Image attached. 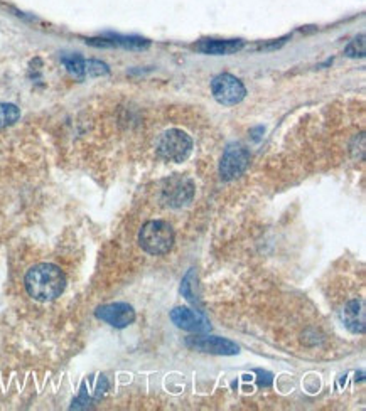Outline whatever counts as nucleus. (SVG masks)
Wrapping results in <instances>:
<instances>
[{
    "instance_id": "obj_4",
    "label": "nucleus",
    "mask_w": 366,
    "mask_h": 411,
    "mask_svg": "<svg viewBox=\"0 0 366 411\" xmlns=\"http://www.w3.org/2000/svg\"><path fill=\"white\" fill-rule=\"evenodd\" d=\"M211 92H213L215 100L225 106L238 105L247 94V89L242 81L228 73L218 75L211 81Z\"/></svg>"
},
{
    "instance_id": "obj_18",
    "label": "nucleus",
    "mask_w": 366,
    "mask_h": 411,
    "mask_svg": "<svg viewBox=\"0 0 366 411\" xmlns=\"http://www.w3.org/2000/svg\"><path fill=\"white\" fill-rule=\"evenodd\" d=\"M257 374H259V385L260 386H270L272 385V374L270 373H267V371H262V369H259V371H257Z\"/></svg>"
},
{
    "instance_id": "obj_10",
    "label": "nucleus",
    "mask_w": 366,
    "mask_h": 411,
    "mask_svg": "<svg viewBox=\"0 0 366 411\" xmlns=\"http://www.w3.org/2000/svg\"><path fill=\"white\" fill-rule=\"evenodd\" d=\"M243 48V40L240 39H205L198 44L196 49L203 54H211V56H228V54L238 53Z\"/></svg>"
},
{
    "instance_id": "obj_15",
    "label": "nucleus",
    "mask_w": 366,
    "mask_h": 411,
    "mask_svg": "<svg viewBox=\"0 0 366 411\" xmlns=\"http://www.w3.org/2000/svg\"><path fill=\"white\" fill-rule=\"evenodd\" d=\"M21 119V110L12 103H0V128L14 125Z\"/></svg>"
},
{
    "instance_id": "obj_13",
    "label": "nucleus",
    "mask_w": 366,
    "mask_h": 411,
    "mask_svg": "<svg viewBox=\"0 0 366 411\" xmlns=\"http://www.w3.org/2000/svg\"><path fill=\"white\" fill-rule=\"evenodd\" d=\"M196 283H198V275L196 270L191 268L186 273V277L183 280V285H181V292L191 304H200V297L196 293Z\"/></svg>"
},
{
    "instance_id": "obj_14",
    "label": "nucleus",
    "mask_w": 366,
    "mask_h": 411,
    "mask_svg": "<svg viewBox=\"0 0 366 411\" xmlns=\"http://www.w3.org/2000/svg\"><path fill=\"white\" fill-rule=\"evenodd\" d=\"M63 65L68 70V73L73 75L75 78L83 80L87 76V70H85V60L78 54H71V56H63L61 57Z\"/></svg>"
},
{
    "instance_id": "obj_3",
    "label": "nucleus",
    "mask_w": 366,
    "mask_h": 411,
    "mask_svg": "<svg viewBox=\"0 0 366 411\" xmlns=\"http://www.w3.org/2000/svg\"><path fill=\"white\" fill-rule=\"evenodd\" d=\"M193 152V140L186 132L179 128H171L157 140V153L164 160L184 162Z\"/></svg>"
},
{
    "instance_id": "obj_1",
    "label": "nucleus",
    "mask_w": 366,
    "mask_h": 411,
    "mask_svg": "<svg viewBox=\"0 0 366 411\" xmlns=\"http://www.w3.org/2000/svg\"><path fill=\"white\" fill-rule=\"evenodd\" d=\"M26 290L34 300L49 302L58 299L66 287L65 273L53 263H39L26 273Z\"/></svg>"
},
{
    "instance_id": "obj_7",
    "label": "nucleus",
    "mask_w": 366,
    "mask_h": 411,
    "mask_svg": "<svg viewBox=\"0 0 366 411\" xmlns=\"http://www.w3.org/2000/svg\"><path fill=\"white\" fill-rule=\"evenodd\" d=\"M194 196V184L191 179L183 177H173L167 180L164 191H162V201L171 207H181L186 206Z\"/></svg>"
},
{
    "instance_id": "obj_12",
    "label": "nucleus",
    "mask_w": 366,
    "mask_h": 411,
    "mask_svg": "<svg viewBox=\"0 0 366 411\" xmlns=\"http://www.w3.org/2000/svg\"><path fill=\"white\" fill-rule=\"evenodd\" d=\"M108 43L110 46H120L125 49H137V51H142V49H147L151 46V40L137 38V35H119V34H108L107 35Z\"/></svg>"
},
{
    "instance_id": "obj_11",
    "label": "nucleus",
    "mask_w": 366,
    "mask_h": 411,
    "mask_svg": "<svg viewBox=\"0 0 366 411\" xmlns=\"http://www.w3.org/2000/svg\"><path fill=\"white\" fill-rule=\"evenodd\" d=\"M343 322L351 332L363 334L365 332V304L363 302L353 300L350 302L343 310Z\"/></svg>"
},
{
    "instance_id": "obj_16",
    "label": "nucleus",
    "mask_w": 366,
    "mask_h": 411,
    "mask_svg": "<svg viewBox=\"0 0 366 411\" xmlns=\"http://www.w3.org/2000/svg\"><path fill=\"white\" fill-rule=\"evenodd\" d=\"M85 70H87L88 76H103V75L110 73V70H108V66L105 65V62L97 61V60L85 61Z\"/></svg>"
},
{
    "instance_id": "obj_17",
    "label": "nucleus",
    "mask_w": 366,
    "mask_h": 411,
    "mask_svg": "<svg viewBox=\"0 0 366 411\" xmlns=\"http://www.w3.org/2000/svg\"><path fill=\"white\" fill-rule=\"evenodd\" d=\"M346 54L350 57H363L365 56V35L361 34L360 38L351 40L350 46L346 48Z\"/></svg>"
},
{
    "instance_id": "obj_6",
    "label": "nucleus",
    "mask_w": 366,
    "mask_h": 411,
    "mask_svg": "<svg viewBox=\"0 0 366 411\" xmlns=\"http://www.w3.org/2000/svg\"><path fill=\"white\" fill-rule=\"evenodd\" d=\"M186 346L194 351L206 352L216 356H235L240 352V347L233 341L216 336H193L186 339Z\"/></svg>"
},
{
    "instance_id": "obj_5",
    "label": "nucleus",
    "mask_w": 366,
    "mask_h": 411,
    "mask_svg": "<svg viewBox=\"0 0 366 411\" xmlns=\"http://www.w3.org/2000/svg\"><path fill=\"white\" fill-rule=\"evenodd\" d=\"M250 164V152L242 143H232L225 148L220 162V175L223 180H233L245 172Z\"/></svg>"
},
{
    "instance_id": "obj_2",
    "label": "nucleus",
    "mask_w": 366,
    "mask_h": 411,
    "mask_svg": "<svg viewBox=\"0 0 366 411\" xmlns=\"http://www.w3.org/2000/svg\"><path fill=\"white\" fill-rule=\"evenodd\" d=\"M139 243L149 255H164L173 248L174 229L167 221H149L139 233Z\"/></svg>"
},
{
    "instance_id": "obj_8",
    "label": "nucleus",
    "mask_w": 366,
    "mask_h": 411,
    "mask_svg": "<svg viewBox=\"0 0 366 411\" xmlns=\"http://www.w3.org/2000/svg\"><path fill=\"white\" fill-rule=\"evenodd\" d=\"M171 320H173L179 329L188 332L205 334L211 331V324L210 320L206 319V315L200 310L188 309V307H176V309L171 312Z\"/></svg>"
},
{
    "instance_id": "obj_9",
    "label": "nucleus",
    "mask_w": 366,
    "mask_h": 411,
    "mask_svg": "<svg viewBox=\"0 0 366 411\" xmlns=\"http://www.w3.org/2000/svg\"><path fill=\"white\" fill-rule=\"evenodd\" d=\"M95 315H97V319H100L103 322L110 324L112 327L117 329H124L135 320L134 307L125 304V302H115V304L98 307Z\"/></svg>"
}]
</instances>
